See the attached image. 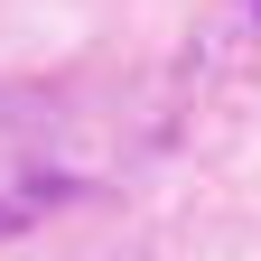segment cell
Listing matches in <instances>:
<instances>
[{
	"mask_svg": "<svg viewBox=\"0 0 261 261\" xmlns=\"http://www.w3.org/2000/svg\"><path fill=\"white\" fill-rule=\"evenodd\" d=\"M75 112L56 84H0V243L75 196Z\"/></svg>",
	"mask_w": 261,
	"mask_h": 261,
	"instance_id": "1",
	"label": "cell"
}]
</instances>
